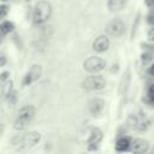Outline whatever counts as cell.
I'll use <instances>...</instances> for the list:
<instances>
[{
	"instance_id": "cell-1",
	"label": "cell",
	"mask_w": 154,
	"mask_h": 154,
	"mask_svg": "<svg viewBox=\"0 0 154 154\" xmlns=\"http://www.w3.org/2000/svg\"><path fill=\"white\" fill-rule=\"evenodd\" d=\"M36 113V109L32 105H25L23 106L19 111H18V116L13 123V129L20 131L24 130L26 126H29V124L31 123V120L34 119Z\"/></svg>"
},
{
	"instance_id": "cell-2",
	"label": "cell",
	"mask_w": 154,
	"mask_h": 154,
	"mask_svg": "<svg viewBox=\"0 0 154 154\" xmlns=\"http://www.w3.org/2000/svg\"><path fill=\"white\" fill-rule=\"evenodd\" d=\"M52 14V5L47 0H40L36 2L32 11V23L34 24H43L49 19Z\"/></svg>"
},
{
	"instance_id": "cell-3",
	"label": "cell",
	"mask_w": 154,
	"mask_h": 154,
	"mask_svg": "<svg viewBox=\"0 0 154 154\" xmlns=\"http://www.w3.org/2000/svg\"><path fill=\"white\" fill-rule=\"evenodd\" d=\"M105 66H106V61L102 58H99V57H89L83 63L84 70L89 73H96V72L103 70Z\"/></svg>"
},
{
	"instance_id": "cell-4",
	"label": "cell",
	"mask_w": 154,
	"mask_h": 154,
	"mask_svg": "<svg viewBox=\"0 0 154 154\" xmlns=\"http://www.w3.org/2000/svg\"><path fill=\"white\" fill-rule=\"evenodd\" d=\"M83 88L84 89H88V90H100L102 89L105 85H106V81L102 76H89L87 77L83 83H82Z\"/></svg>"
},
{
	"instance_id": "cell-5",
	"label": "cell",
	"mask_w": 154,
	"mask_h": 154,
	"mask_svg": "<svg viewBox=\"0 0 154 154\" xmlns=\"http://www.w3.org/2000/svg\"><path fill=\"white\" fill-rule=\"evenodd\" d=\"M42 75V67L41 65L38 64H35L32 65L29 71L25 73V76L23 77V81H22V87H26V85H30L31 83H34L35 81H37Z\"/></svg>"
},
{
	"instance_id": "cell-6",
	"label": "cell",
	"mask_w": 154,
	"mask_h": 154,
	"mask_svg": "<svg viewBox=\"0 0 154 154\" xmlns=\"http://www.w3.org/2000/svg\"><path fill=\"white\" fill-rule=\"evenodd\" d=\"M125 30V25L120 19H112L107 25H106V31L108 35L113 37H119L123 35Z\"/></svg>"
},
{
	"instance_id": "cell-7",
	"label": "cell",
	"mask_w": 154,
	"mask_h": 154,
	"mask_svg": "<svg viewBox=\"0 0 154 154\" xmlns=\"http://www.w3.org/2000/svg\"><path fill=\"white\" fill-rule=\"evenodd\" d=\"M41 140V135L40 132L37 131H30V132H26L24 135H22V141H20V144L23 147H34L36 146Z\"/></svg>"
},
{
	"instance_id": "cell-8",
	"label": "cell",
	"mask_w": 154,
	"mask_h": 154,
	"mask_svg": "<svg viewBox=\"0 0 154 154\" xmlns=\"http://www.w3.org/2000/svg\"><path fill=\"white\" fill-rule=\"evenodd\" d=\"M108 46H109V40L105 35H101V36L96 37L95 41L93 42V49L95 52H99V53L107 51L108 49Z\"/></svg>"
},
{
	"instance_id": "cell-9",
	"label": "cell",
	"mask_w": 154,
	"mask_h": 154,
	"mask_svg": "<svg viewBox=\"0 0 154 154\" xmlns=\"http://www.w3.org/2000/svg\"><path fill=\"white\" fill-rule=\"evenodd\" d=\"M134 153H144L148 150L149 144L147 141L142 140V138H136L132 142H130V147H129Z\"/></svg>"
},
{
	"instance_id": "cell-10",
	"label": "cell",
	"mask_w": 154,
	"mask_h": 154,
	"mask_svg": "<svg viewBox=\"0 0 154 154\" xmlns=\"http://www.w3.org/2000/svg\"><path fill=\"white\" fill-rule=\"evenodd\" d=\"M16 29V25L11 20H2L0 23V43L2 42L4 37L7 36L8 34H11L12 31H14Z\"/></svg>"
},
{
	"instance_id": "cell-11",
	"label": "cell",
	"mask_w": 154,
	"mask_h": 154,
	"mask_svg": "<svg viewBox=\"0 0 154 154\" xmlns=\"http://www.w3.org/2000/svg\"><path fill=\"white\" fill-rule=\"evenodd\" d=\"M88 107H89L90 113H91L94 117H96V116L102 111V108H103V101H102L101 99H94V100H91V101L89 102Z\"/></svg>"
},
{
	"instance_id": "cell-12",
	"label": "cell",
	"mask_w": 154,
	"mask_h": 154,
	"mask_svg": "<svg viewBox=\"0 0 154 154\" xmlns=\"http://www.w3.org/2000/svg\"><path fill=\"white\" fill-rule=\"evenodd\" d=\"M125 4H126L125 0H108L107 7L109 11L117 12V11H122L125 7Z\"/></svg>"
},
{
	"instance_id": "cell-13",
	"label": "cell",
	"mask_w": 154,
	"mask_h": 154,
	"mask_svg": "<svg viewBox=\"0 0 154 154\" xmlns=\"http://www.w3.org/2000/svg\"><path fill=\"white\" fill-rule=\"evenodd\" d=\"M101 138H102V132H101L99 129L94 128V129L91 130L90 135H89L88 143H89V144H93V146H96V144L101 141Z\"/></svg>"
},
{
	"instance_id": "cell-14",
	"label": "cell",
	"mask_w": 154,
	"mask_h": 154,
	"mask_svg": "<svg viewBox=\"0 0 154 154\" xmlns=\"http://www.w3.org/2000/svg\"><path fill=\"white\" fill-rule=\"evenodd\" d=\"M130 147V140L128 137H120L117 143H116V149L118 152H124V150H128Z\"/></svg>"
},
{
	"instance_id": "cell-15",
	"label": "cell",
	"mask_w": 154,
	"mask_h": 154,
	"mask_svg": "<svg viewBox=\"0 0 154 154\" xmlns=\"http://www.w3.org/2000/svg\"><path fill=\"white\" fill-rule=\"evenodd\" d=\"M12 91H13V82L12 81H5V84H4V87H2V96H4V99H8V96L12 94Z\"/></svg>"
},
{
	"instance_id": "cell-16",
	"label": "cell",
	"mask_w": 154,
	"mask_h": 154,
	"mask_svg": "<svg viewBox=\"0 0 154 154\" xmlns=\"http://www.w3.org/2000/svg\"><path fill=\"white\" fill-rule=\"evenodd\" d=\"M8 6L7 5H0V20H2L6 16H7V13H8Z\"/></svg>"
},
{
	"instance_id": "cell-17",
	"label": "cell",
	"mask_w": 154,
	"mask_h": 154,
	"mask_svg": "<svg viewBox=\"0 0 154 154\" xmlns=\"http://www.w3.org/2000/svg\"><path fill=\"white\" fill-rule=\"evenodd\" d=\"M8 77H10V71H8V70L2 71V72L0 73V82H5V81H7Z\"/></svg>"
},
{
	"instance_id": "cell-18",
	"label": "cell",
	"mask_w": 154,
	"mask_h": 154,
	"mask_svg": "<svg viewBox=\"0 0 154 154\" xmlns=\"http://www.w3.org/2000/svg\"><path fill=\"white\" fill-rule=\"evenodd\" d=\"M148 97L152 100V101H154V84L149 88V90H148Z\"/></svg>"
},
{
	"instance_id": "cell-19",
	"label": "cell",
	"mask_w": 154,
	"mask_h": 154,
	"mask_svg": "<svg viewBox=\"0 0 154 154\" xmlns=\"http://www.w3.org/2000/svg\"><path fill=\"white\" fill-rule=\"evenodd\" d=\"M6 63H7V58H6L5 55H0V67L5 66Z\"/></svg>"
},
{
	"instance_id": "cell-20",
	"label": "cell",
	"mask_w": 154,
	"mask_h": 154,
	"mask_svg": "<svg viewBox=\"0 0 154 154\" xmlns=\"http://www.w3.org/2000/svg\"><path fill=\"white\" fill-rule=\"evenodd\" d=\"M148 38L152 40V41H154V26L148 31Z\"/></svg>"
},
{
	"instance_id": "cell-21",
	"label": "cell",
	"mask_w": 154,
	"mask_h": 154,
	"mask_svg": "<svg viewBox=\"0 0 154 154\" xmlns=\"http://www.w3.org/2000/svg\"><path fill=\"white\" fill-rule=\"evenodd\" d=\"M147 22H148L149 24H153V25H154V14L149 16V17L147 18Z\"/></svg>"
},
{
	"instance_id": "cell-22",
	"label": "cell",
	"mask_w": 154,
	"mask_h": 154,
	"mask_svg": "<svg viewBox=\"0 0 154 154\" xmlns=\"http://www.w3.org/2000/svg\"><path fill=\"white\" fill-rule=\"evenodd\" d=\"M146 1V4L148 5V6H152V5H154V0H144Z\"/></svg>"
},
{
	"instance_id": "cell-23",
	"label": "cell",
	"mask_w": 154,
	"mask_h": 154,
	"mask_svg": "<svg viewBox=\"0 0 154 154\" xmlns=\"http://www.w3.org/2000/svg\"><path fill=\"white\" fill-rule=\"evenodd\" d=\"M4 131H5V125H4V124H0V135H1Z\"/></svg>"
},
{
	"instance_id": "cell-24",
	"label": "cell",
	"mask_w": 154,
	"mask_h": 154,
	"mask_svg": "<svg viewBox=\"0 0 154 154\" xmlns=\"http://www.w3.org/2000/svg\"><path fill=\"white\" fill-rule=\"evenodd\" d=\"M149 72H150V75H152V76H154V64L150 66V69H149Z\"/></svg>"
},
{
	"instance_id": "cell-25",
	"label": "cell",
	"mask_w": 154,
	"mask_h": 154,
	"mask_svg": "<svg viewBox=\"0 0 154 154\" xmlns=\"http://www.w3.org/2000/svg\"><path fill=\"white\" fill-rule=\"evenodd\" d=\"M2 2H7V1H10V0H1Z\"/></svg>"
}]
</instances>
